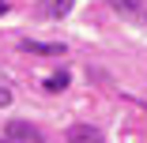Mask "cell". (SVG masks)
<instances>
[{
    "label": "cell",
    "mask_w": 147,
    "mask_h": 143,
    "mask_svg": "<svg viewBox=\"0 0 147 143\" xmlns=\"http://www.w3.org/2000/svg\"><path fill=\"white\" fill-rule=\"evenodd\" d=\"M8 105H11V91H8V87H0V109H8Z\"/></svg>",
    "instance_id": "52a82bcc"
},
{
    "label": "cell",
    "mask_w": 147,
    "mask_h": 143,
    "mask_svg": "<svg viewBox=\"0 0 147 143\" xmlns=\"http://www.w3.org/2000/svg\"><path fill=\"white\" fill-rule=\"evenodd\" d=\"M109 4L121 11V15H128V19H143V8L136 4V0H109Z\"/></svg>",
    "instance_id": "277c9868"
},
{
    "label": "cell",
    "mask_w": 147,
    "mask_h": 143,
    "mask_svg": "<svg viewBox=\"0 0 147 143\" xmlns=\"http://www.w3.org/2000/svg\"><path fill=\"white\" fill-rule=\"evenodd\" d=\"M0 143H42V132L26 121H11L4 132H0Z\"/></svg>",
    "instance_id": "6da1fadb"
},
{
    "label": "cell",
    "mask_w": 147,
    "mask_h": 143,
    "mask_svg": "<svg viewBox=\"0 0 147 143\" xmlns=\"http://www.w3.org/2000/svg\"><path fill=\"white\" fill-rule=\"evenodd\" d=\"M26 53H49V56H64V45H42V42H23Z\"/></svg>",
    "instance_id": "5b68a950"
},
{
    "label": "cell",
    "mask_w": 147,
    "mask_h": 143,
    "mask_svg": "<svg viewBox=\"0 0 147 143\" xmlns=\"http://www.w3.org/2000/svg\"><path fill=\"white\" fill-rule=\"evenodd\" d=\"M68 143H102V132L94 124H72L68 128Z\"/></svg>",
    "instance_id": "7a4b0ae2"
},
{
    "label": "cell",
    "mask_w": 147,
    "mask_h": 143,
    "mask_svg": "<svg viewBox=\"0 0 147 143\" xmlns=\"http://www.w3.org/2000/svg\"><path fill=\"white\" fill-rule=\"evenodd\" d=\"M72 4H76V0H42L45 15H53V19H64V15L72 11Z\"/></svg>",
    "instance_id": "3957f363"
},
{
    "label": "cell",
    "mask_w": 147,
    "mask_h": 143,
    "mask_svg": "<svg viewBox=\"0 0 147 143\" xmlns=\"http://www.w3.org/2000/svg\"><path fill=\"white\" fill-rule=\"evenodd\" d=\"M68 87V72H53L49 79H45V91H53V94H61Z\"/></svg>",
    "instance_id": "8992f818"
},
{
    "label": "cell",
    "mask_w": 147,
    "mask_h": 143,
    "mask_svg": "<svg viewBox=\"0 0 147 143\" xmlns=\"http://www.w3.org/2000/svg\"><path fill=\"white\" fill-rule=\"evenodd\" d=\"M4 8H8V4H4V0H0V11H4Z\"/></svg>",
    "instance_id": "ba28073f"
}]
</instances>
